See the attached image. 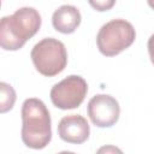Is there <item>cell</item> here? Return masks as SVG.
Listing matches in <instances>:
<instances>
[{
    "mask_svg": "<svg viewBox=\"0 0 154 154\" xmlns=\"http://www.w3.org/2000/svg\"><path fill=\"white\" fill-rule=\"evenodd\" d=\"M41 28V16L32 7L18 8L13 14L1 18L0 46L5 51H18Z\"/></svg>",
    "mask_w": 154,
    "mask_h": 154,
    "instance_id": "6da1fadb",
    "label": "cell"
},
{
    "mask_svg": "<svg viewBox=\"0 0 154 154\" xmlns=\"http://www.w3.org/2000/svg\"><path fill=\"white\" fill-rule=\"evenodd\" d=\"M22 141L32 149L45 148L52 140L51 116L43 101L26 99L22 105Z\"/></svg>",
    "mask_w": 154,
    "mask_h": 154,
    "instance_id": "7a4b0ae2",
    "label": "cell"
},
{
    "mask_svg": "<svg viewBox=\"0 0 154 154\" xmlns=\"http://www.w3.org/2000/svg\"><path fill=\"white\" fill-rule=\"evenodd\" d=\"M136 38L132 24L125 19H112L103 24L96 36V45L101 54L114 57L129 48Z\"/></svg>",
    "mask_w": 154,
    "mask_h": 154,
    "instance_id": "3957f363",
    "label": "cell"
},
{
    "mask_svg": "<svg viewBox=\"0 0 154 154\" xmlns=\"http://www.w3.org/2000/svg\"><path fill=\"white\" fill-rule=\"evenodd\" d=\"M30 55L36 70L46 77L60 73L67 64L65 45L53 37H46L37 42L32 47Z\"/></svg>",
    "mask_w": 154,
    "mask_h": 154,
    "instance_id": "277c9868",
    "label": "cell"
},
{
    "mask_svg": "<svg viewBox=\"0 0 154 154\" xmlns=\"http://www.w3.org/2000/svg\"><path fill=\"white\" fill-rule=\"evenodd\" d=\"M88 93V84L83 77L71 75L51 89L52 103L60 109H72L78 107Z\"/></svg>",
    "mask_w": 154,
    "mask_h": 154,
    "instance_id": "5b68a950",
    "label": "cell"
},
{
    "mask_svg": "<svg viewBox=\"0 0 154 154\" xmlns=\"http://www.w3.org/2000/svg\"><path fill=\"white\" fill-rule=\"evenodd\" d=\"M88 116L91 123L99 128L113 126L120 114V107L118 101L107 94H97L93 96L88 102Z\"/></svg>",
    "mask_w": 154,
    "mask_h": 154,
    "instance_id": "8992f818",
    "label": "cell"
},
{
    "mask_svg": "<svg viewBox=\"0 0 154 154\" xmlns=\"http://www.w3.org/2000/svg\"><path fill=\"white\" fill-rule=\"evenodd\" d=\"M90 129L87 119L79 114L65 116L58 124L59 137L72 144H82L89 137Z\"/></svg>",
    "mask_w": 154,
    "mask_h": 154,
    "instance_id": "52a82bcc",
    "label": "cell"
},
{
    "mask_svg": "<svg viewBox=\"0 0 154 154\" xmlns=\"http://www.w3.org/2000/svg\"><path fill=\"white\" fill-rule=\"evenodd\" d=\"M81 13L72 5H63L52 16L54 29L61 34H72L81 24Z\"/></svg>",
    "mask_w": 154,
    "mask_h": 154,
    "instance_id": "ba28073f",
    "label": "cell"
},
{
    "mask_svg": "<svg viewBox=\"0 0 154 154\" xmlns=\"http://www.w3.org/2000/svg\"><path fill=\"white\" fill-rule=\"evenodd\" d=\"M16 102V91L6 82L0 83V112L6 113L10 109H12L13 105Z\"/></svg>",
    "mask_w": 154,
    "mask_h": 154,
    "instance_id": "9c48e42d",
    "label": "cell"
},
{
    "mask_svg": "<svg viewBox=\"0 0 154 154\" xmlns=\"http://www.w3.org/2000/svg\"><path fill=\"white\" fill-rule=\"evenodd\" d=\"M88 2L94 10L99 12L108 11L116 5V0H88Z\"/></svg>",
    "mask_w": 154,
    "mask_h": 154,
    "instance_id": "30bf717a",
    "label": "cell"
},
{
    "mask_svg": "<svg viewBox=\"0 0 154 154\" xmlns=\"http://www.w3.org/2000/svg\"><path fill=\"white\" fill-rule=\"evenodd\" d=\"M148 53H149V58L152 64L154 65V34L149 37L148 40Z\"/></svg>",
    "mask_w": 154,
    "mask_h": 154,
    "instance_id": "8fae6325",
    "label": "cell"
},
{
    "mask_svg": "<svg viewBox=\"0 0 154 154\" xmlns=\"http://www.w3.org/2000/svg\"><path fill=\"white\" fill-rule=\"evenodd\" d=\"M147 2H148V5L150 6V8L154 10V0H147Z\"/></svg>",
    "mask_w": 154,
    "mask_h": 154,
    "instance_id": "7c38bea8",
    "label": "cell"
}]
</instances>
